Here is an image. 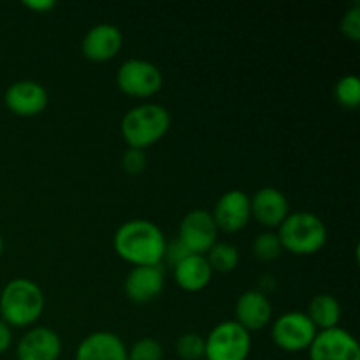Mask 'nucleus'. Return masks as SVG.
I'll use <instances>...</instances> for the list:
<instances>
[{
  "instance_id": "obj_15",
  "label": "nucleus",
  "mask_w": 360,
  "mask_h": 360,
  "mask_svg": "<svg viewBox=\"0 0 360 360\" xmlns=\"http://www.w3.org/2000/svg\"><path fill=\"white\" fill-rule=\"evenodd\" d=\"M123 44V35L116 25L98 23L84 34L81 49L88 60L105 62L118 55Z\"/></svg>"
},
{
  "instance_id": "obj_26",
  "label": "nucleus",
  "mask_w": 360,
  "mask_h": 360,
  "mask_svg": "<svg viewBox=\"0 0 360 360\" xmlns=\"http://www.w3.org/2000/svg\"><path fill=\"white\" fill-rule=\"evenodd\" d=\"M146 153H144V150H139V148H129L122 157V167L129 174H141L146 169Z\"/></svg>"
},
{
  "instance_id": "obj_5",
  "label": "nucleus",
  "mask_w": 360,
  "mask_h": 360,
  "mask_svg": "<svg viewBox=\"0 0 360 360\" xmlns=\"http://www.w3.org/2000/svg\"><path fill=\"white\" fill-rule=\"evenodd\" d=\"M252 350V336L238 322H221L206 338L204 360H246Z\"/></svg>"
},
{
  "instance_id": "obj_6",
  "label": "nucleus",
  "mask_w": 360,
  "mask_h": 360,
  "mask_svg": "<svg viewBox=\"0 0 360 360\" xmlns=\"http://www.w3.org/2000/svg\"><path fill=\"white\" fill-rule=\"evenodd\" d=\"M116 84L123 94L130 97H151L164 84L162 70L155 63L144 58H129L120 65L116 72Z\"/></svg>"
},
{
  "instance_id": "obj_1",
  "label": "nucleus",
  "mask_w": 360,
  "mask_h": 360,
  "mask_svg": "<svg viewBox=\"0 0 360 360\" xmlns=\"http://www.w3.org/2000/svg\"><path fill=\"white\" fill-rule=\"evenodd\" d=\"M116 253L134 266H157L165 253V236L157 224L143 218L120 225L112 239Z\"/></svg>"
},
{
  "instance_id": "obj_14",
  "label": "nucleus",
  "mask_w": 360,
  "mask_h": 360,
  "mask_svg": "<svg viewBox=\"0 0 360 360\" xmlns=\"http://www.w3.org/2000/svg\"><path fill=\"white\" fill-rule=\"evenodd\" d=\"M165 271L162 264L157 266H136L125 278V294L134 302H150L162 294Z\"/></svg>"
},
{
  "instance_id": "obj_22",
  "label": "nucleus",
  "mask_w": 360,
  "mask_h": 360,
  "mask_svg": "<svg viewBox=\"0 0 360 360\" xmlns=\"http://www.w3.org/2000/svg\"><path fill=\"white\" fill-rule=\"evenodd\" d=\"M253 255L259 260L264 262H269V260L278 259L283 252V246H281L280 238L274 232H262V234L257 236L253 239Z\"/></svg>"
},
{
  "instance_id": "obj_29",
  "label": "nucleus",
  "mask_w": 360,
  "mask_h": 360,
  "mask_svg": "<svg viewBox=\"0 0 360 360\" xmlns=\"http://www.w3.org/2000/svg\"><path fill=\"white\" fill-rule=\"evenodd\" d=\"M274 288H276V278H274L273 274L266 273L259 278V288H257V290L262 292L264 295H267L269 292H273Z\"/></svg>"
},
{
  "instance_id": "obj_4",
  "label": "nucleus",
  "mask_w": 360,
  "mask_h": 360,
  "mask_svg": "<svg viewBox=\"0 0 360 360\" xmlns=\"http://www.w3.org/2000/svg\"><path fill=\"white\" fill-rule=\"evenodd\" d=\"M278 238L283 250L294 255H311L326 245L327 227L311 211H294L278 227Z\"/></svg>"
},
{
  "instance_id": "obj_21",
  "label": "nucleus",
  "mask_w": 360,
  "mask_h": 360,
  "mask_svg": "<svg viewBox=\"0 0 360 360\" xmlns=\"http://www.w3.org/2000/svg\"><path fill=\"white\" fill-rule=\"evenodd\" d=\"M334 95L343 108L355 109L360 104V79L355 74H347L336 83Z\"/></svg>"
},
{
  "instance_id": "obj_19",
  "label": "nucleus",
  "mask_w": 360,
  "mask_h": 360,
  "mask_svg": "<svg viewBox=\"0 0 360 360\" xmlns=\"http://www.w3.org/2000/svg\"><path fill=\"white\" fill-rule=\"evenodd\" d=\"M308 319L311 320L316 330H326L338 327L341 319V306L338 299L330 294H319L309 301Z\"/></svg>"
},
{
  "instance_id": "obj_31",
  "label": "nucleus",
  "mask_w": 360,
  "mask_h": 360,
  "mask_svg": "<svg viewBox=\"0 0 360 360\" xmlns=\"http://www.w3.org/2000/svg\"><path fill=\"white\" fill-rule=\"evenodd\" d=\"M4 252V239H2V234H0V255H2Z\"/></svg>"
},
{
  "instance_id": "obj_32",
  "label": "nucleus",
  "mask_w": 360,
  "mask_h": 360,
  "mask_svg": "<svg viewBox=\"0 0 360 360\" xmlns=\"http://www.w3.org/2000/svg\"><path fill=\"white\" fill-rule=\"evenodd\" d=\"M202 360H204V359H202Z\"/></svg>"
},
{
  "instance_id": "obj_12",
  "label": "nucleus",
  "mask_w": 360,
  "mask_h": 360,
  "mask_svg": "<svg viewBox=\"0 0 360 360\" xmlns=\"http://www.w3.org/2000/svg\"><path fill=\"white\" fill-rule=\"evenodd\" d=\"M62 340L58 333L46 326L32 327L23 334L16 347L18 360H58Z\"/></svg>"
},
{
  "instance_id": "obj_30",
  "label": "nucleus",
  "mask_w": 360,
  "mask_h": 360,
  "mask_svg": "<svg viewBox=\"0 0 360 360\" xmlns=\"http://www.w3.org/2000/svg\"><path fill=\"white\" fill-rule=\"evenodd\" d=\"M23 4L28 7V9H34V11H37V13L53 9V7L56 6L55 0H25Z\"/></svg>"
},
{
  "instance_id": "obj_25",
  "label": "nucleus",
  "mask_w": 360,
  "mask_h": 360,
  "mask_svg": "<svg viewBox=\"0 0 360 360\" xmlns=\"http://www.w3.org/2000/svg\"><path fill=\"white\" fill-rule=\"evenodd\" d=\"M341 32L350 41H360V4L355 2L341 18Z\"/></svg>"
},
{
  "instance_id": "obj_27",
  "label": "nucleus",
  "mask_w": 360,
  "mask_h": 360,
  "mask_svg": "<svg viewBox=\"0 0 360 360\" xmlns=\"http://www.w3.org/2000/svg\"><path fill=\"white\" fill-rule=\"evenodd\" d=\"M190 255L188 248H186L185 245H183L179 239H172L171 243H167L165 245V253H164V259L167 260L169 264H171L172 267L178 266L179 262H181L183 259H186V257Z\"/></svg>"
},
{
  "instance_id": "obj_28",
  "label": "nucleus",
  "mask_w": 360,
  "mask_h": 360,
  "mask_svg": "<svg viewBox=\"0 0 360 360\" xmlns=\"http://www.w3.org/2000/svg\"><path fill=\"white\" fill-rule=\"evenodd\" d=\"M11 341H13V333H11V327L0 319V355L6 354L11 347Z\"/></svg>"
},
{
  "instance_id": "obj_18",
  "label": "nucleus",
  "mask_w": 360,
  "mask_h": 360,
  "mask_svg": "<svg viewBox=\"0 0 360 360\" xmlns=\"http://www.w3.org/2000/svg\"><path fill=\"white\" fill-rule=\"evenodd\" d=\"M213 271L207 264L206 255L190 253L178 266H174V280L183 290L199 292L210 285Z\"/></svg>"
},
{
  "instance_id": "obj_3",
  "label": "nucleus",
  "mask_w": 360,
  "mask_h": 360,
  "mask_svg": "<svg viewBox=\"0 0 360 360\" xmlns=\"http://www.w3.org/2000/svg\"><path fill=\"white\" fill-rule=\"evenodd\" d=\"M171 115L167 109L155 102H146L129 109L122 120V136L130 148L151 146L167 134Z\"/></svg>"
},
{
  "instance_id": "obj_10",
  "label": "nucleus",
  "mask_w": 360,
  "mask_h": 360,
  "mask_svg": "<svg viewBox=\"0 0 360 360\" xmlns=\"http://www.w3.org/2000/svg\"><path fill=\"white\" fill-rule=\"evenodd\" d=\"M214 224L218 231L225 232H238L248 225L252 218V210H250V197L243 190H229L218 199L213 213Z\"/></svg>"
},
{
  "instance_id": "obj_24",
  "label": "nucleus",
  "mask_w": 360,
  "mask_h": 360,
  "mask_svg": "<svg viewBox=\"0 0 360 360\" xmlns=\"http://www.w3.org/2000/svg\"><path fill=\"white\" fill-rule=\"evenodd\" d=\"M164 348L153 338H141L127 350V360H162Z\"/></svg>"
},
{
  "instance_id": "obj_11",
  "label": "nucleus",
  "mask_w": 360,
  "mask_h": 360,
  "mask_svg": "<svg viewBox=\"0 0 360 360\" xmlns=\"http://www.w3.org/2000/svg\"><path fill=\"white\" fill-rule=\"evenodd\" d=\"M48 91L41 83L21 79L11 84L4 95L7 109L18 116H35L48 105Z\"/></svg>"
},
{
  "instance_id": "obj_2",
  "label": "nucleus",
  "mask_w": 360,
  "mask_h": 360,
  "mask_svg": "<svg viewBox=\"0 0 360 360\" xmlns=\"http://www.w3.org/2000/svg\"><path fill=\"white\" fill-rule=\"evenodd\" d=\"M44 302V294L35 281L16 278L0 294V315L9 327H28L41 319Z\"/></svg>"
},
{
  "instance_id": "obj_17",
  "label": "nucleus",
  "mask_w": 360,
  "mask_h": 360,
  "mask_svg": "<svg viewBox=\"0 0 360 360\" xmlns=\"http://www.w3.org/2000/svg\"><path fill=\"white\" fill-rule=\"evenodd\" d=\"M76 360H127V347L115 333L97 330L81 341Z\"/></svg>"
},
{
  "instance_id": "obj_9",
  "label": "nucleus",
  "mask_w": 360,
  "mask_h": 360,
  "mask_svg": "<svg viewBox=\"0 0 360 360\" xmlns=\"http://www.w3.org/2000/svg\"><path fill=\"white\" fill-rule=\"evenodd\" d=\"M218 227L210 211L193 210L185 214L179 225V241L190 253L204 255L217 243Z\"/></svg>"
},
{
  "instance_id": "obj_8",
  "label": "nucleus",
  "mask_w": 360,
  "mask_h": 360,
  "mask_svg": "<svg viewBox=\"0 0 360 360\" xmlns=\"http://www.w3.org/2000/svg\"><path fill=\"white\" fill-rule=\"evenodd\" d=\"M308 350L309 360H360L357 338L341 327L316 333Z\"/></svg>"
},
{
  "instance_id": "obj_23",
  "label": "nucleus",
  "mask_w": 360,
  "mask_h": 360,
  "mask_svg": "<svg viewBox=\"0 0 360 360\" xmlns=\"http://www.w3.org/2000/svg\"><path fill=\"white\" fill-rule=\"evenodd\" d=\"M206 352V340L197 333H186L176 341V354L183 360H202Z\"/></svg>"
},
{
  "instance_id": "obj_16",
  "label": "nucleus",
  "mask_w": 360,
  "mask_h": 360,
  "mask_svg": "<svg viewBox=\"0 0 360 360\" xmlns=\"http://www.w3.org/2000/svg\"><path fill=\"white\" fill-rule=\"evenodd\" d=\"M273 304L269 297L259 290L243 292L236 302V322L246 330H259L271 322Z\"/></svg>"
},
{
  "instance_id": "obj_20",
  "label": "nucleus",
  "mask_w": 360,
  "mask_h": 360,
  "mask_svg": "<svg viewBox=\"0 0 360 360\" xmlns=\"http://www.w3.org/2000/svg\"><path fill=\"white\" fill-rule=\"evenodd\" d=\"M207 264H210L211 271H218V273H231L238 267L239 264V252L234 245L231 243H214L206 253Z\"/></svg>"
},
{
  "instance_id": "obj_13",
  "label": "nucleus",
  "mask_w": 360,
  "mask_h": 360,
  "mask_svg": "<svg viewBox=\"0 0 360 360\" xmlns=\"http://www.w3.org/2000/svg\"><path fill=\"white\" fill-rule=\"evenodd\" d=\"M252 217L264 227H280L281 221L290 213L287 195L274 186H264L250 197Z\"/></svg>"
},
{
  "instance_id": "obj_7",
  "label": "nucleus",
  "mask_w": 360,
  "mask_h": 360,
  "mask_svg": "<svg viewBox=\"0 0 360 360\" xmlns=\"http://www.w3.org/2000/svg\"><path fill=\"white\" fill-rule=\"evenodd\" d=\"M316 327L302 311H288L281 315L271 329V338L285 352H302L309 348L316 336Z\"/></svg>"
}]
</instances>
